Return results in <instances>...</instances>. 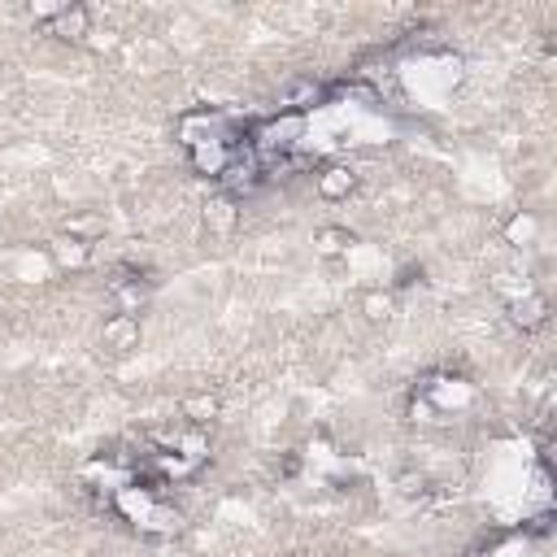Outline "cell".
<instances>
[{
	"mask_svg": "<svg viewBox=\"0 0 557 557\" xmlns=\"http://www.w3.org/2000/svg\"><path fill=\"white\" fill-rule=\"evenodd\" d=\"M83 22H87V13H83V9H65V13L48 17V26H52L57 35H78V30H83Z\"/></svg>",
	"mask_w": 557,
	"mask_h": 557,
	"instance_id": "6da1fadb",
	"label": "cell"
}]
</instances>
